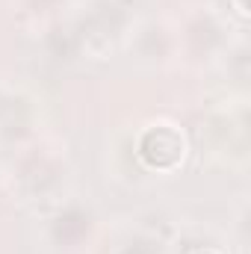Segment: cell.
Masks as SVG:
<instances>
[{
    "label": "cell",
    "mask_w": 251,
    "mask_h": 254,
    "mask_svg": "<svg viewBox=\"0 0 251 254\" xmlns=\"http://www.w3.org/2000/svg\"><path fill=\"white\" fill-rule=\"evenodd\" d=\"M142 160L154 169H172L184 157V136L172 127H151L142 136Z\"/></svg>",
    "instance_id": "6da1fadb"
}]
</instances>
